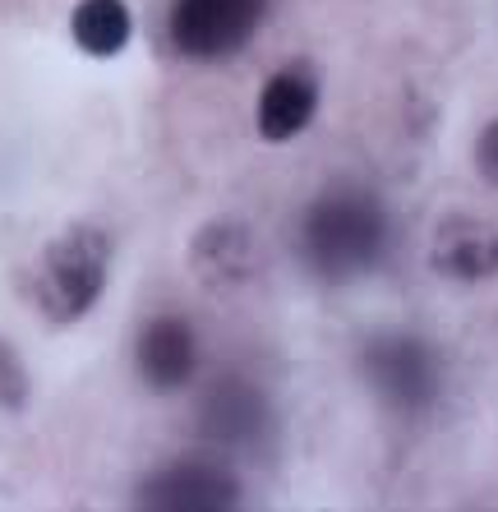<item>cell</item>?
<instances>
[{"instance_id": "obj_1", "label": "cell", "mask_w": 498, "mask_h": 512, "mask_svg": "<svg viewBox=\"0 0 498 512\" xmlns=\"http://www.w3.org/2000/svg\"><path fill=\"white\" fill-rule=\"evenodd\" d=\"M388 254V213L360 185L319 194L300 217V259L323 282H351Z\"/></svg>"}, {"instance_id": "obj_2", "label": "cell", "mask_w": 498, "mask_h": 512, "mask_svg": "<svg viewBox=\"0 0 498 512\" xmlns=\"http://www.w3.org/2000/svg\"><path fill=\"white\" fill-rule=\"evenodd\" d=\"M111 273V236L102 227H70L47 245L33 273L37 310L51 323H74L97 305Z\"/></svg>"}, {"instance_id": "obj_3", "label": "cell", "mask_w": 498, "mask_h": 512, "mask_svg": "<svg viewBox=\"0 0 498 512\" xmlns=\"http://www.w3.org/2000/svg\"><path fill=\"white\" fill-rule=\"evenodd\" d=\"M360 374L374 388V397L406 420L425 416L429 406L439 402V388H443L439 351L425 337H411V333L369 337L365 351H360Z\"/></svg>"}, {"instance_id": "obj_4", "label": "cell", "mask_w": 498, "mask_h": 512, "mask_svg": "<svg viewBox=\"0 0 498 512\" xmlns=\"http://www.w3.org/2000/svg\"><path fill=\"white\" fill-rule=\"evenodd\" d=\"M268 0H176L171 42L190 60H222L245 47L263 24Z\"/></svg>"}, {"instance_id": "obj_5", "label": "cell", "mask_w": 498, "mask_h": 512, "mask_svg": "<svg viewBox=\"0 0 498 512\" xmlns=\"http://www.w3.org/2000/svg\"><path fill=\"white\" fill-rule=\"evenodd\" d=\"M143 508H171V512H213V508H236L240 503V480L217 462L203 457H180V462L162 466L139 485Z\"/></svg>"}, {"instance_id": "obj_6", "label": "cell", "mask_w": 498, "mask_h": 512, "mask_svg": "<svg viewBox=\"0 0 498 512\" xmlns=\"http://www.w3.org/2000/svg\"><path fill=\"white\" fill-rule=\"evenodd\" d=\"M134 365H139V379L153 388V393H176L194 379L199 370V337L185 319L176 314H162L139 333L134 346Z\"/></svg>"}, {"instance_id": "obj_7", "label": "cell", "mask_w": 498, "mask_h": 512, "mask_svg": "<svg viewBox=\"0 0 498 512\" xmlns=\"http://www.w3.org/2000/svg\"><path fill=\"white\" fill-rule=\"evenodd\" d=\"M203 434L222 448H259L263 429H268V406L263 393L249 388L245 379H217L208 393H203Z\"/></svg>"}, {"instance_id": "obj_8", "label": "cell", "mask_w": 498, "mask_h": 512, "mask_svg": "<svg viewBox=\"0 0 498 512\" xmlns=\"http://www.w3.org/2000/svg\"><path fill=\"white\" fill-rule=\"evenodd\" d=\"M429 263L457 282H485L498 273V231L489 222H475V217H448L434 231Z\"/></svg>"}, {"instance_id": "obj_9", "label": "cell", "mask_w": 498, "mask_h": 512, "mask_svg": "<svg viewBox=\"0 0 498 512\" xmlns=\"http://www.w3.org/2000/svg\"><path fill=\"white\" fill-rule=\"evenodd\" d=\"M319 111V84L305 70H277L259 93V134L268 143H286L309 130V120Z\"/></svg>"}, {"instance_id": "obj_10", "label": "cell", "mask_w": 498, "mask_h": 512, "mask_svg": "<svg viewBox=\"0 0 498 512\" xmlns=\"http://www.w3.org/2000/svg\"><path fill=\"white\" fill-rule=\"evenodd\" d=\"M130 33H134V19L125 10V0H79L70 14V37L79 42V51H88L97 60L120 56Z\"/></svg>"}, {"instance_id": "obj_11", "label": "cell", "mask_w": 498, "mask_h": 512, "mask_svg": "<svg viewBox=\"0 0 498 512\" xmlns=\"http://www.w3.org/2000/svg\"><path fill=\"white\" fill-rule=\"evenodd\" d=\"M199 263L208 273H245L249 263V240L240 227H208L199 236Z\"/></svg>"}, {"instance_id": "obj_12", "label": "cell", "mask_w": 498, "mask_h": 512, "mask_svg": "<svg viewBox=\"0 0 498 512\" xmlns=\"http://www.w3.org/2000/svg\"><path fill=\"white\" fill-rule=\"evenodd\" d=\"M28 397V374L10 346L0 342V411H19Z\"/></svg>"}, {"instance_id": "obj_13", "label": "cell", "mask_w": 498, "mask_h": 512, "mask_svg": "<svg viewBox=\"0 0 498 512\" xmlns=\"http://www.w3.org/2000/svg\"><path fill=\"white\" fill-rule=\"evenodd\" d=\"M475 167H480V176L489 185H498V120H489L480 139H475Z\"/></svg>"}]
</instances>
